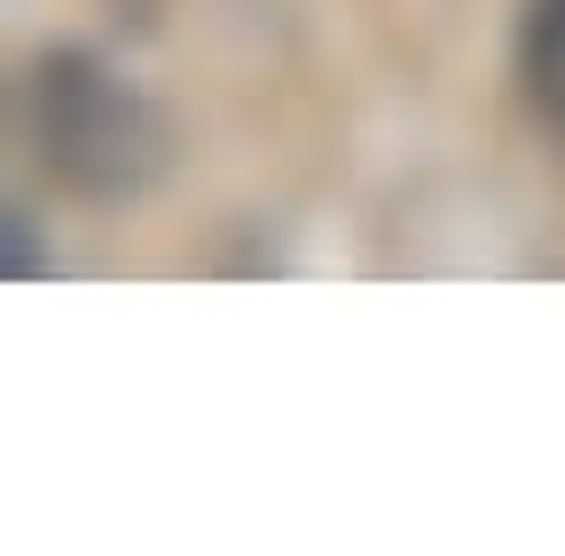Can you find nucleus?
Instances as JSON below:
<instances>
[{"label": "nucleus", "mask_w": 565, "mask_h": 556, "mask_svg": "<svg viewBox=\"0 0 565 556\" xmlns=\"http://www.w3.org/2000/svg\"><path fill=\"white\" fill-rule=\"evenodd\" d=\"M18 132H26L35 168L62 194H88V203H124V194H141L168 168L159 106L115 62H97L79 44H53V53L26 62V79H18Z\"/></svg>", "instance_id": "f257e3e1"}, {"label": "nucleus", "mask_w": 565, "mask_h": 556, "mask_svg": "<svg viewBox=\"0 0 565 556\" xmlns=\"http://www.w3.org/2000/svg\"><path fill=\"white\" fill-rule=\"evenodd\" d=\"M512 79L547 141H565V0H521L512 26Z\"/></svg>", "instance_id": "f03ea898"}]
</instances>
